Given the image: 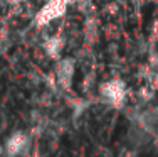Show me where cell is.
<instances>
[{
  "mask_svg": "<svg viewBox=\"0 0 158 157\" xmlns=\"http://www.w3.org/2000/svg\"><path fill=\"white\" fill-rule=\"evenodd\" d=\"M98 96L104 105L114 108V110H121L128 102V86L123 80L113 78V80H108L99 85Z\"/></svg>",
  "mask_w": 158,
  "mask_h": 157,
  "instance_id": "obj_1",
  "label": "cell"
},
{
  "mask_svg": "<svg viewBox=\"0 0 158 157\" xmlns=\"http://www.w3.org/2000/svg\"><path fill=\"white\" fill-rule=\"evenodd\" d=\"M69 3H73V0H46L44 5L39 9V12L35 14L34 24L37 27H46V25L52 24L67 12Z\"/></svg>",
  "mask_w": 158,
  "mask_h": 157,
  "instance_id": "obj_2",
  "label": "cell"
},
{
  "mask_svg": "<svg viewBox=\"0 0 158 157\" xmlns=\"http://www.w3.org/2000/svg\"><path fill=\"white\" fill-rule=\"evenodd\" d=\"M7 157H27L32 152V139L25 132H14L3 144Z\"/></svg>",
  "mask_w": 158,
  "mask_h": 157,
  "instance_id": "obj_3",
  "label": "cell"
},
{
  "mask_svg": "<svg viewBox=\"0 0 158 157\" xmlns=\"http://www.w3.org/2000/svg\"><path fill=\"white\" fill-rule=\"evenodd\" d=\"M76 74V61L73 58H59L54 69V83L64 91H69Z\"/></svg>",
  "mask_w": 158,
  "mask_h": 157,
  "instance_id": "obj_4",
  "label": "cell"
},
{
  "mask_svg": "<svg viewBox=\"0 0 158 157\" xmlns=\"http://www.w3.org/2000/svg\"><path fill=\"white\" fill-rule=\"evenodd\" d=\"M64 46H66V41H64V37L59 36V34L49 36V37L44 39V42H42L44 52H46L51 59H56V61H57L59 58H62Z\"/></svg>",
  "mask_w": 158,
  "mask_h": 157,
  "instance_id": "obj_5",
  "label": "cell"
},
{
  "mask_svg": "<svg viewBox=\"0 0 158 157\" xmlns=\"http://www.w3.org/2000/svg\"><path fill=\"white\" fill-rule=\"evenodd\" d=\"M0 157H7V152H5V147H3V144H0Z\"/></svg>",
  "mask_w": 158,
  "mask_h": 157,
  "instance_id": "obj_6",
  "label": "cell"
},
{
  "mask_svg": "<svg viewBox=\"0 0 158 157\" xmlns=\"http://www.w3.org/2000/svg\"><path fill=\"white\" fill-rule=\"evenodd\" d=\"M27 157H39V155H37V154H32V152H31V154H29Z\"/></svg>",
  "mask_w": 158,
  "mask_h": 157,
  "instance_id": "obj_7",
  "label": "cell"
}]
</instances>
